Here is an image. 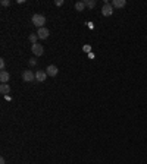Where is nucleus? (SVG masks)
Segmentation results:
<instances>
[{
  "instance_id": "nucleus-1",
  "label": "nucleus",
  "mask_w": 147,
  "mask_h": 164,
  "mask_svg": "<svg viewBox=\"0 0 147 164\" xmlns=\"http://www.w3.org/2000/svg\"><path fill=\"white\" fill-rule=\"evenodd\" d=\"M32 24H34L38 28H43L44 24H46V16L44 15H40V13H36V15H32Z\"/></svg>"
},
{
  "instance_id": "nucleus-2",
  "label": "nucleus",
  "mask_w": 147,
  "mask_h": 164,
  "mask_svg": "<svg viewBox=\"0 0 147 164\" xmlns=\"http://www.w3.org/2000/svg\"><path fill=\"white\" fill-rule=\"evenodd\" d=\"M22 79H24V82H32V81H36V73H32V70H24Z\"/></svg>"
},
{
  "instance_id": "nucleus-3",
  "label": "nucleus",
  "mask_w": 147,
  "mask_h": 164,
  "mask_svg": "<svg viewBox=\"0 0 147 164\" xmlns=\"http://www.w3.org/2000/svg\"><path fill=\"white\" fill-rule=\"evenodd\" d=\"M31 50H32V54H36V56H41L43 53H44V48H43V45L41 44H32V47H31Z\"/></svg>"
},
{
  "instance_id": "nucleus-4",
  "label": "nucleus",
  "mask_w": 147,
  "mask_h": 164,
  "mask_svg": "<svg viewBox=\"0 0 147 164\" xmlns=\"http://www.w3.org/2000/svg\"><path fill=\"white\" fill-rule=\"evenodd\" d=\"M113 13V6L110 3H105L103 7H102V15L103 16H110Z\"/></svg>"
},
{
  "instance_id": "nucleus-5",
  "label": "nucleus",
  "mask_w": 147,
  "mask_h": 164,
  "mask_svg": "<svg viewBox=\"0 0 147 164\" xmlns=\"http://www.w3.org/2000/svg\"><path fill=\"white\" fill-rule=\"evenodd\" d=\"M37 35H38V38H41V40H47L49 38V35H50V32H49V29L47 28H38V31H37Z\"/></svg>"
},
{
  "instance_id": "nucleus-6",
  "label": "nucleus",
  "mask_w": 147,
  "mask_h": 164,
  "mask_svg": "<svg viewBox=\"0 0 147 164\" xmlns=\"http://www.w3.org/2000/svg\"><path fill=\"white\" fill-rule=\"evenodd\" d=\"M49 75L46 73V70H37L36 72V81L37 82H46V78Z\"/></svg>"
},
{
  "instance_id": "nucleus-7",
  "label": "nucleus",
  "mask_w": 147,
  "mask_h": 164,
  "mask_svg": "<svg viewBox=\"0 0 147 164\" xmlns=\"http://www.w3.org/2000/svg\"><path fill=\"white\" fill-rule=\"evenodd\" d=\"M57 72H59V70H57V68L55 66V64H49L47 69H46V73H47L49 76H52V78H53V76H56V75H57Z\"/></svg>"
},
{
  "instance_id": "nucleus-8",
  "label": "nucleus",
  "mask_w": 147,
  "mask_h": 164,
  "mask_svg": "<svg viewBox=\"0 0 147 164\" xmlns=\"http://www.w3.org/2000/svg\"><path fill=\"white\" fill-rule=\"evenodd\" d=\"M9 78H10L9 72H6V70H2V72H0V81H2V84H8Z\"/></svg>"
},
{
  "instance_id": "nucleus-9",
  "label": "nucleus",
  "mask_w": 147,
  "mask_h": 164,
  "mask_svg": "<svg viewBox=\"0 0 147 164\" xmlns=\"http://www.w3.org/2000/svg\"><path fill=\"white\" fill-rule=\"evenodd\" d=\"M110 5H112L113 7H116V9H121V7H124V6L126 5V2H125V0H113Z\"/></svg>"
},
{
  "instance_id": "nucleus-10",
  "label": "nucleus",
  "mask_w": 147,
  "mask_h": 164,
  "mask_svg": "<svg viewBox=\"0 0 147 164\" xmlns=\"http://www.w3.org/2000/svg\"><path fill=\"white\" fill-rule=\"evenodd\" d=\"M0 92H2V94H9L10 92V85L9 84H2V85H0Z\"/></svg>"
},
{
  "instance_id": "nucleus-11",
  "label": "nucleus",
  "mask_w": 147,
  "mask_h": 164,
  "mask_svg": "<svg viewBox=\"0 0 147 164\" xmlns=\"http://www.w3.org/2000/svg\"><path fill=\"white\" fill-rule=\"evenodd\" d=\"M84 7H85L84 2H77V3H75V9H77L78 12H83V10H84Z\"/></svg>"
},
{
  "instance_id": "nucleus-12",
  "label": "nucleus",
  "mask_w": 147,
  "mask_h": 164,
  "mask_svg": "<svg viewBox=\"0 0 147 164\" xmlns=\"http://www.w3.org/2000/svg\"><path fill=\"white\" fill-rule=\"evenodd\" d=\"M84 5H85L87 7L93 9V7L96 6V0H85V2H84Z\"/></svg>"
},
{
  "instance_id": "nucleus-13",
  "label": "nucleus",
  "mask_w": 147,
  "mask_h": 164,
  "mask_svg": "<svg viewBox=\"0 0 147 164\" xmlns=\"http://www.w3.org/2000/svg\"><path fill=\"white\" fill-rule=\"evenodd\" d=\"M37 38H38V35H37V34H31V35L28 37V40H29L32 44H37Z\"/></svg>"
},
{
  "instance_id": "nucleus-14",
  "label": "nucleus",
  "mask_w": 147,
  "mask_h": 164,
  "mask_svg": "<svg viewBox=\"0 0 147 164\" xmlns=\"http://www.w3.org/2000/svg\"><path fill=\"white\" fill-rule=\"evenodd\" d=\"M83 50H84L85 53H91V45H90V44H85V45L83 47Z\"/></svg>"
},
{
  "instance_id": "nucleus-15",
  "label": "nucleus",
  "mask_w": 147,
  "mask_h": 164,
  "mask_svg": "<svg viewBox=\"0 0 147 164\" xmlns=\"http://www.w3.org/2000/svg\"><path fill=\"white\" fill-rule=\"evenodd\" d=\"M5 68H6V62H5V59H2L0 60V69L5 70Z\"/></svg>"
},
{
  "instance_id": "nucleus-16",
  "label": "nucleus",
  "mask_w": 147,
  "mask_h": 164,
  "mask_svg": "<svg viewBox=\"0 0 147 164\" xmlns=\"http://www.w3.org/2000/svg\"><path fill=\"white\" fill-rule=\"evenodd\" d=\"M2 6H10V0H2Z\"/></svg>"
},
{
  "instance_id": "nucleus-17",
  "label": "nucleus",
  "mask_w": 147,
  "mask_h": 164,
  "mask_svg": "<svg viewBox=\"0 0 147 164\" xmlns=\"http://www.w3.org/2000/svg\"><path fill=\"white\" fill-rule=\"evenodd\" d=\"M29 64H31V66H36V64H37V60H36V59H29Z\"/></svg>"
},
{
  "instance_id": "nucleus-18",
  "label": "nucleus",
  "mask_w": 147,
  "mask_h": 164,
  "mask_svg": "<svg viewBox=\"0 0 147 164\" xmlns=\"http://www.w3.org/2000/svg\"><path fill=\"white\" fill-rule=\"evenodd\" d=\"M55 5H56V6H62V5H63V0H56Z\"/></svg>"
},
{
  "instance_id": "nucleus-19",
  "label": "nucleus",
  "mask_w": 147,
  "mask_h": 164,
  "mask_svg": "<svg viewBox=\"0 0 147 164\" xmlns=\"http://www.w3.org/2000/svg\"><path fill=\"white\" fill-rule=\"evenodd\" d=\"M5 100H8V101H10V100H12V97H10V95H5Z\"/></svg>"
},
{
  "instance_id": "nucleus-20",
  "label": "nucleus",
  "mask_w": 147,
  "mask_h": 164,
  "mask_svg": "<svg viewBox=\"0 0 147 164\" xmlns=\"http://www.w3.org/2000/svg\"><path fill=\"white\" fill-rule=\"evenodd\" d=\"M0 164H6V160L2 157V158H0Z\"/></svg>"
}]
</instances>
